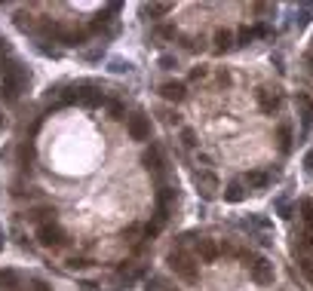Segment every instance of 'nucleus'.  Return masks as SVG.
<instances>
[{
    "mask_svg": "<svg viewBox=\"0 0 313 291\" xmlns=\"http://www.w3.org/2000/svg\"><path fill=\"white\" fill-rule=\"evenodd\" d=\"M65 101L68 104H83V107L95 110V107L105 104V92H98L95 86H74V89L65 92Z\"/></svg>",
    "mask_w": 313,
    "mask_h": 291,
    "instance_id": "nucleus-1",
    "label": "nucleus"
},
{
    "mask_svg": "<svg viewBox=\"0 0 313 291\" xmlns=\"http://www.w3.org/2000/svg\"><path fill=\"white\" fill-rule=\"evenodd\" d=\"M169 267H172L175 276L184 279V282H197V279H200V270H197L194 258L184 255V252H172V255H169Z\"/></svg>",
    "mask_w": 313,
    "mask_h": 291,
    "instance_id": "nucleus-2",
    "label": "nucleus"
},
{
    "mask_svg": "<svg viewBox=\"0 0 313 291\" xmlns=\"http://www.w3.org/2000/svg\"><path fill=\"white\" fill-rule=\"evenodd\" d=\"M37 242H40L43 249H61V245L68 242V236H65V230H61L55 221H46V224L37 227Z\"/></svg>",
    "mask_w": 313,
    "mask_h": 291,
    "instance_id": "nucleus-3",
    "label": "nucleus"
},
{
    "mask_svg": "<svg viewBox=\"0 0 313 291\" xmlns=\"http://www.w3.org/2000/svg\"><path fill=\"white\" fill-rule=\"evenodd\" d=\"M25 80H28V74H25L18 64H15V68H6V74H3V98H6V101H15Z\"/></svg>",
    "mask_w": 313,
    "mask_h": 291,
    "instance_id": "nucleus-4",
    "label": "nucleus"
},
{
    "mask_svg": "<svg viewBox=\"0 0 313 291\" xmlns=\"http://www.w3.org/2000/svg\"><path fill=\"white\" fill-rule=\"evenodd\" d=\"M249 276H252L255 285L267 288V285H274V264L264 261V258H255V261L249 264Z\"/></svg>",
    "mask_w": 313,
    "mask_h": 291,
    "instance_id": "nucleus-5",
    "label": "nucleus"
},
{
    "mask_svg": "<svg viewBox=\"0 0 313 291\" xmlns=\"http://www.w3.org/2000/svg\"><path fill=\"white\" fill-rule=\"evenodd\" d=\"M126 132L132 141H148L151 138V120L144 114H132V117H126Z\"/></svg>",
    "mask_w": 313,
    "mask_h": 291,
    "instance_id": "nucleus-6",
    "label": "nucleus"
},
{
    "mask_svg": "<svg viewBox=\"0 0 313 291\" xmlns=\"http://www.w3.org/2000/svg\"><path fill=\"white\" fill-rule=\"evenodd\" d=\"M194 184H197V190H200L203 199H215L218 190H221V184H218V178L212 172H197L194 175Z\"/></svg>",
    "mask_w": 313,
    "mask_h": 291,
    "instance_id": "nucleus-7",
    "label": "nucleus"
},
{
    "mask_svg": "<svg viewBox=\"0 0 313 291\" xmlns=\"http://www.w3.org/2000/svg\"><path fill=\"white\" fill-rule=\"evenodd\" d=\"M160 95L166 98V101H184V95H187V89H184V83H178V80H169V83H163L160 86Z\"/></svg>",
    "mask_w": 313,
    "mask_h": 291,
    "instance_id": "nucleus-8",
    "label": "nucleus"
},
{
    "mask_svg": "<svg viewBox=\"0 0 313 291\" xmlns=\"http://www.w3.org/2000/svg\"><path fill=\"white\" fill-rule=\"evenodd\" d=\"M258 104H261L264 114H277V110H280V92H274V89H258Z\"/></svg>",
    "mask_w": 313,
    "mask_h": 291,
    "instance_id": "nucleus-9",
    "label": "nucleus"
},
{
    "mask_svg": "<svg viewBox=\"0 0 313 291\" xmlns=\"http://www.w3.org/2000/svg\"><path fill=\"white\" fill-rule=\"evenodd\" d=\"M141 163H144L148 169L160 172V169H163V153H160V147H148V150L141 153Z\"/></svg>",
    "mask_w": 313,
    "mask_h": 291,
    "instance_id": "nucleus-10",
    "label": "nucleus"
},
{
    "mask_svg": "<svg viewBox=\"0 0 313 291\" xmlns=\"http://www.w3.org/2000/svg\"><path fill=\"white\" fill-rule=\"evenodd\" d=\"M197 255L209 264V261H215V258H218V245H215L212 239H197Z\"/></svg>",
    "mask_w": 313,
    "mask_h": 291,
    "instance_id": "nucleus-11",
    "label": "nucleus"
},
{
    "mask_svg": "<svg viewBox=\"0 0 313 291\" xmlns=\"http://www.w3.org/2000/svg\"><path fill=\"white\" fill-rule=\"evenodd\" d=\"M224 199H227V203H243V199H246V184H243V181H231L227 190H224Z\"/></svg>",
    "mask_w": 313,
    "mask_h": 291,
    "instance_id": "nucleus-12",
    "label": "nucleus"
},
{
    "mask_svg": "<svg viewBox=\"0 0 313 291\" xmlns=\"http://www.w3.org/2000/svg\"><path fill=\"white\" fill-rule=\"evenodd\" d=\"M0 288H6V291H22L18 273H15V270H0Z\"/></svg>",
    "mask_w": 313,
    "mask_h": 291,
    "instance_id": "nucleus-13",
    "label": "nucleus"
},
{
    "mask_svg": "<svg viewBox=\"0 0 313 291\" xmlns=\"http://www.w3.org/2000/svg\"><path fill=\"white\" fill-rule=\"evenodd\" d=\"M243 184H246V187H252V190H264V187L270 184V178H267L264 172H249V175L243 178Z\"/></svg>",
    "mask_w": 313,
    "mask_h": 291,
    "instance_id": "nucleus-14",
    "label": "nucleus"
},
{
    "mask_svg": "<svg viewBox=\"0 0 313 291\" xmlns=\"http://www.w3.org/2000/svg\"><path fill=\"white\" fill-rule=\"evenodd\" d=\"M231 46H234V34H231L227 28H221V31L215 34V49H218V52H227Z\"/></svg>",
    "mask_w": 313,
    "mask_h": 291,
    "instance_id": "nucleus-15",
    "label": "nucleus"
},
{
    "mask_svg": "<svg viewBox=\"0 0 313 291\" xmlns=\"http://www.w3.org/2000/svg\"><path fill=\"white\" fill-rule=\"evenodd\" d=\"M298 110H301V120L310 126V123H313V101H310V95H298Z\"/></svg>",
    "mask_w": 313,
    "mask_h": 291,
    "instance_id": "nucleus-16",
    "label": "nucleus"
},
{
    "mask_svg": "<svg viewBox=\"0 0 313 291\" xmlns=\"http://www.w3.org/2000/svg\"><path fill=\"white\" fill-rule=\"evenodd\" d=\"M298 212H301V221L307 227H313V199H301L298 203Z\"/></svg>",
    "mask_w": 313,
    "mask_h": 291,
    "instance_id": "nucleus-17",
    "label": "nucleus"
},
{
    "mask_svg": "<svg viewBox=\"0 0 313 291\" xmlns=\"http://www.w3.org/2000/svg\"><path fill=\"white\" fill-rule=\"evenodd\" d=\"M86 37H89V31H71V34H61V40H65L68 46H80V43H86Z\"/></svg>",
    "mask_w": 313,
    "mask_h": 291,
    "instance_id": "nucleus-18",
    "label": "nucleus"
},
{
    "mask_svg": "<svg viewBox=\"0 0 313 291\" xmlns=\"http://www.w3.org/2000/svg\"><path fill=\"white\" fill-rule=\"evenodd\" d=\"M277 135H280V147L289 153V150H292V129H289V126H280V132H277Z\"/></svg>",
    "mask_w": 313,
    "mask_h": 291,
    "instance_id": "nucleus-19",
    "label": "nucleus"
},
{
    "mask_svg": "<svg viewBox=\"0 0 313 291\" xmlns=\"http://www.w3.org/2000/svg\"><path fill=\"white\" fill-rule=\"evenodd\" d=\"M169 9H172L169 3H151V6H144V12H148V15H154V18H157V15H166Z\"/></svg>",
    "mask_w": 313,
    "mask_h": 291,
    "instance_id": "nucleus-20",
    "label": "nucleus"
},
{
    "mask_svg": "<svg viewBox=\"0 0 313 291\" xmlns=\"http://www.w3.org/2000/svg\"><path fill=\"white\" fill-rule=\"evenodd\" d=\"M258 37V28H240V46H249Z\"/></svg>",
    "mask_w": 313,
    "mask_h": 291,
    "instance_id": "nucleus-21",
    "label": "nucleus"
},
{
    "mask_svg": "<svg viewBox=\"0 0 313 291\" xmlns=\"http://www.w3.org/2000/svg\"><path fill=\"white\" fill-rule=\"evenodd\" d=\"M169 285H166V279H160V276H154V279H148V288L144 291H166Z\"/></svg>",
    "mask_w": 313,
    "mask_h": 291,
    "instance_id": "nucleus-22",
    "label": "nucleus"
},
{
    "mask_svg": "<svg viewBox=\"0 0 313 291\" xmlns=\"http://www.w3.org/2000/svg\"><path fill=\"white\" fill-rule=\"evenodd\" d=\"M295 249H301V252H310V249H313V236H310V233H304V236H298V242H295Z\"/></svg>",
    "mask_w": 313,
    "mask_h": 291,
    "instance_id": "nucleus-23",
    "label": "nucleus"
},
{
    "mask_svg": "<svg viewBox=\"0 0 313 291\" xmlns=\"http://www.w3.org/2000/svg\"><path fill=\"white\" fill-rule=\"evenodd\" d=\"M129 68H132V64L123 61V58H114V61H111V71H114V74H123V71H129Z\"/></svg>",
    "mask_w": 313,
    "mask_h": 291,
    "instance_id": "nucleus-24",
    "label": "nucleus"
},
{
    "mask_svg": "<svg viewBox=\"0 0 313 291\" xmlns=\"http://www.w3.org/2000/svg\"><path fill=\"white\" fill-rule=\"evenodd\" d=\"M181 144H184V147H197V135H194L191 129H184V132H181Z\"/></svg>",
    "mask_w": 313,
    "mask_h": 291,
    "instance_id": "nucleus-25",
    "label": "nucleus"
},
{
    "mask_svg": "<svg viewBox=\"0 0 313 291\" xmlns=\"http://www.w3.org/2000/svg\"><path fill=\"white\" fill-rule=\"evenodd\" d=\"M68 267L71 270H83V267H89V261L86 258H68Z\"/></svg>",
    "mask_w": 313,
    "mask_h": 291,
    "instance_id": "nucleus-26",
    "label": "nucleus"
},
{
    "mask_svg": "<svg viewBox=\"0 0 313 291\" xmlns=\"http://www.w3.org/2000/svg\"><path fill=\"white\" fill-rule=\"evenodd\" d=\"M18 156H22V163H28V160H34V147H31V144H22V150H18Z\"/></svg>",
    "mask_w": 313,
    "mask_h": 291,
    "instance_id": "nucleus-27",
    "label": "nucleus"
},
{
    "mask_svg": "<svg viewBox=\"0 0 313 291\" xmlns=\"http://www.w3.org/2000/svg\"><path fill=\"white\" fill-rule=\"evenodd\" d=\"M160 227H163L160 221H154V224H148V227H144V236H148V239H154V236L160 233Z\"/></svg>",
    "mask_w": 313,
    "mask_h": 291,
    "instance_id": "nucleus-28",
    "label": "nucleus"
},
{
    "mask_svg": "<svg viewBox=\"0 0 313 291\" xmlns=\"http://www.w3.org/2000/svg\"><path fill=\"white\" fill-rule=\"evenodd\" d=\"M28 291H52L43 279H31V285H28Z\"/></svg>",
    "mask_w": 313,
    "mask_h": 291,
    "instance_id": "nucleus-29",
    "label": "nucleus"
},
{
    "mask_svg": "<svg viewBox=\"0 0 313 291\" xmlns=\"http://www.w3.org/2000/svg\"><path fill=\"white\" fill-rule=\"evenodd\" d=\"M111 117L114 120H123V104L120 101H111Z\"/></svg>",
    "mask_w": 313,
    "mask_h": 291,
    "instance_id": "nucleus-30",
    "label": "nucleus"
},
{
    "mask_svg": "<svg viewBox=\"0 0 313 291\" xmlns=\"http://www.w3.org/2000/svg\"><path fill=\"white\" fill-rule=\"evenodd\" d=\"M157 34L160 37H175V28L172 25H163V28H157Z\"/></svg>",
    "mask_w": 313,
    "mask_h": 291,
    "instance_id": "nucleus-31",
    "label": "nucleus"
},
{
    "mask_svg": "<svg viewBox=\"0 0 313 291\" xmlns=\"http://www.w3.org/2000/svg\"><path fill=\"white\" fill-rule=\"evenodd\" d=\"M160 68H166V71L175 68V58H172V55H160Z\"/></svg>",
    "mask_w": 313,
    "mask_h": 291,
    "instance_id": "nucleus-32",
    "label": "nucleus"
},
{
    "mask_svg": "<svg viewBox=\"0 0 313 291\" xmlns=\"http://www.w3.org/2000/svg\"><path fill=\"white\" fill-rule=\"evenodd\" d=\"M218 83H221V86H231L234 80H231V74H227V71H218Z\"/></svg>",
    "mask_w": 313,
    "mask_h": 291,
    "instance_id": "nucleus-33",
    "label": "nucleus"
},
{
    "mask_svg": "<svg viewBox=\"0 0 313 291\" xmlns=\"http://www.w3.org/2000/svg\"><path fill=\"white\" fill-rule=\"evenodd\" d=\"M108 12H120V3H111V6H108ZM105 18H108V15H98V21H101V25H105Z\"/></svg>",
    "mask_w": 313,
    "mask_h": 291,
    "instance_id": "nucleus-34",
    "label": "nucleus"
},
{
    "mask_svg": "<svg viewBox=\"0 0 313 291\" xmlns=\"http://www.w3.org/2000/svg\"><path fill=\"white\" fill-rule=\"evenodd\" d=\"M203 74H206V68H194V71H191V80H200Z\"/></svg>",
    "mask_w": 313,
    "mask_h": 291,
    "instance_id": "nucleus-35",
    "label": "nucleus"
},
{
    "mask_svg": "<svg viewBox=\"0 0 313 291\" xmlns=\"http://www.w3.org/2000/svg\"><path fill=\"white\" fill-rule=\"evenodd\" d=\"M301 267H304V273H307V276H310V279H313V264H310V261H304Z\"/></svg>",
    "mask_w": 313,
    "mask_h": 291,
    "instance_id": "nucleus-36",
    "label": "nucleus"
},
{
    "mask_svg": "<svg viewBox=\"0 0 313 291\" xmlns=\"http://www.w3.org/2000/svg\"><path fill=\"white\" fill-rule=\"evenodd\" d=\"M304 166H307V172H313V150L307 153V160H304Z\"/></svg>",
    "mask_w": 313,
    "mask_h": 291,
    "instance_id": "nucleus-37",
    "label": "nucleus"
},
{
    "mask_svg": "<svg viewBox=\"0 0 313 291\" xmlns=\"http://www.w3.org/2000/svg\"><path fill=\"white\" fill-rule=\"evenodd\" d=\"M307 64H310V71H313V55H310V58H307Z\"/></svg>",
    "mask_w": 313,
    "mask_h": 291,
    "instance_id": "nucleus-38",
    "label": "nucleus"
},
{
    "mask_svg": "<svg viewBox=\"0 0 313 291\" xmlns=\"http://www.w3.org/2000/svg\"><path fill=\"white\" fill-rule=\"evenodd\" d=\"M0 129H3V114H0Z\"/></svg>",
    "mask_w": 313,
    "mask_h": 291,
    "instance_id": "nucleus-39",
    "label": "nucleus"
}]
</instances>
